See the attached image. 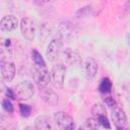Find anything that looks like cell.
Masks as SVG:
<instances>
[{"label":"cell","instance_id":"29","mask_svg":"<svg viewBox=\"0 0 130 130\" xmlns=\"http://www.w3.org/2000/svg\"><path fill=\"white\" fill-rule=\"evenodd\" d=\"M0 130H6V128H4V127H3V126H2V127H1V128H0Z\"/></svg>","mask_w":130,"mask_h":130},{"label":"cell","instance_id":"18","mask_svg":"<svg viewBox=\"0 0 130 130\" xmlns=\"http://www.w3.org/2000/svg\"><path fill=\"white\" fill-rule=\"evenodd\" d=\"M31 59H32V61H34L35 66L46 67V62H45L43 56L41 55V53H40L38 50L34 49V50L31 51Z\"/></svg>","mask_w":130,"mask_h":130},{"label":"cell","instance_id":"15","mask_svg":"<svg viewBox=\"0 0 130 130\" xmlns=\"http://www.w3.org/2000/svg\"><path fill=\"white\" fill-rule=\"evenodd\" d=\"M12 53V46L10 39H2L1 40V61H4L5 54L6 56H11Z\"/></svg>","mask_w":130,"mask_h":130},{"label":"cell","instance_id":"5","mask_svg":"<svg viewBox=\"0 0 130 130\" xmlns=\"http://www.w3.org/2000/svg\"><path fill=\"white\" fill-rule=\"evenodd\" d=\"M54 120L56 124L62 130H74L75 129V122L73 118L67 114L66 112L59 111L54 114Z\"/></svg>","mask_w":130,"mask_h":130},{"label":"cell","instance_id":"23","mask_svg":"<svg viewBox=\"0 0 130 130\" xmlns=\"http://www.w3.org/2000/svg\"><path fill=\"white\" fill-rule=\"evenodd\" d=\"M103 102H104L105 106H108V107H110L112 109L116 107V101H115V99L112 95H106L103 99Z\"/></svg>","mask_w":130,"mask_h":130},{"label":"cell","instance_id":"16","mask_svg":"<svg viewBox=\"0 0 130 130\" xmlns=\"http://www.w3.org/2000/svg\"><path fill=\"white\" fill-rule=\"evenodd\" d=\"M90 113L92 115L93 118L95 119H99L101 117H104V116H107V111H106V107L104 104H101V103H96L94 104L91 109H90Z\"/></svg>","mask_w":130,"mask_h":130},{"label":"cell","instance_id":"27","mask_svg":"<svg viewBox=\"0 0 130 130\" xmlns=\"http://www.w3.org/2000/svg\"><path fill=\"white\" fill-rule=\"evenodd\" d=\"M116 128H117V130H129V129L126 128L125 126H124V127H116Z\"/></svg>","mask_w":130,"mask_h":130},{"label":"cell","instance_id":"10","mask_svg":"<svg viewBox=\"0 0 130 130\" xmlns=\"http://www.w3.org/2000/svg\"><path fill=\"white\" fill-rule=\"evenodd\" d=\"M16 68L14 63L10 61H1V74L4 80L11 81L15 76Z\"/></svg>","mask_w":130,"mask_h":130},{"label":"cell","instance_id":"2","mask_svg":"<svg viewBox=\"0 0 130 130\" xmlns=\"http://www.w3.org/2000/svg\"><path fill=\"white\" fill-rule=\"evenodd\" d=\"M32 78L37 86L42 89L47 87L49 81L51 80V74L49 73L47 67H39L34 66L32 69Z\"/></svg>","mask_w":130,"mask_h":130},{"label":"cell","instance_id":"6","mask_svg":"<svg viewBox=\"0 0 130 130\" xmlns=\"http://www.w3.org/2000/svg\"><path fill=\"white\" fill-rule=\"evenodd\" d=\"M50 74H51V81L53 82V84L56 87L61 88L64 84V80L66 76V66L63 63H58L53 66Z\"/></svg>","mask_w":130,"mask_h":130},{"label":"cell","instance_id":"12","mask_svg":"<svg viewBox=\"0 0 130 130\" xmlns=\"http://www.w3.org/2000/svg\"><path fill=\"white\" fill-rule=\"evenodd\" d=\"M112 120L114 122V124L116 125V127H124L127 124V116L124 112L123 109L119 108V107H115L112 109Z\"/></svg>","mask_w":130,"mask_h":130},{"label":"cell","instance_id":"14","mask_svg":"<svg viewBox=\"0 0 130 130\" xmlns=\"http://www.w3.org/2000/svg\"><path fill=\"white\" fill-rule=\"evenodd\" d=\"M35 128L37 130H53V124L48 116L40 115L35 119Z\"/></svg>","mask_w":130,"mask_h":130},{"label":"cell","instance_id":"8","mask_svg":"<svg viewBox=\"0 0 130 130\" xmlns=\"http://www.w3.org/2000/svg\"><path fill=\"white\" fill-rule=\"evenodd\" d=\"M62 61L65 66H74L80 61V55L77 50L72 48H66L63 50L62 54Z\"/></svg>","mask_w":130,"mask_h":130},{"label":"cell","instance_id":"11","mask_svg":"<svg viewBox=\"0 0 130 130\" xmlns=\"http://www.w3.org/2000/svg\"><path fill=\"white\" fill-rule=\"evenodd\" d=\"M40 95L46 104H48L52 107H55L58 105L59 98H58V94L53 89L48 88V87L42 88V89H40Z\"/></svg>","mask_w":130,"mask_h":130},{"label":"cell","instance_id":"3","mask_svg":"<svg viewBox=\"0 0 130 130\" xmlns=\"http://www.w3.org/2000/svg\"><path fill=\"white\" fill-rule=\"evenodd\" d=\"M19 25L22 37L27 41H34L37 34V27L35 21L29 17H23L20 20Z\"/></svg>","mask_w":130,"mask_h":130},{"label":"cell","instance_id":"17","mask_svg":"<svg viewBox=\"0 0 130 130\" xmlns=\"http://www.w3.org/2000/svg\"><path fill=\"white\" fill-rule=\"evenodd\" d=\"M112 86H113V84H112L111 79L108 78V77H105V78H103V79L101 80V82H100V84H99V90H100L102 93L107 94V93H110V92H111Z\"/></svg>","mask_w":130,"mask_h":130},{"label":"cell","instance_id":"13","mask_svg":"<svg viewBox=\"0 0 130 130\" xmlns=\"http://www.w3.org/2000/svg\"><path fill=\"white\" fill-rule=\"evenodd\" d=\"M58 34H59V37L61 40H63V39L69 40L73 37L74 28L69 21H64V22L60 23V25L58 27Z\"/></svg>","mask_w":130,"mask_h":130},{"label":"cell","instance_id":"21","mask_svg":"<svg viewBox=\"0 0 130 130\" xmlns=\"http://www.w3.org/2000/svg\"><path fill=\"white\" fill-rule=\"evenodd\" d=\"M19 112L22 117H28L31 113V108L26 104H19Z\"/></svg>","mask_w":130,"mask_h":130},{"label":"cell","instance_id":"20","mask_svg":"<svg viewBox=\"0 0 130 130\" xmlns=\"http://www.w3.org/2000/svg\"><path fill=\"white\" fill-rule=\"evenodd\" d=\"M91 12H92V8L90 6H84V7L80 8V9H78L76 11L75 15L78 18H80V17H86V16H89L91 14Z\"/></svg>","mask_w":130,"mask_h":130},{"label":"cell","instance_id":"28","mask_svg":"<svg viewBox=\"0 0 130 130\" xmlns=\"http://www.w3.org/2000/svg\"><path fill=\"white\" fill-rule=\"evenodd\" d=\"M77 130H84V129H83V127H79Z\"/></svg>","mask_w":130,"mask_h":130},{"label":"cell","instance_id":"7","mask_svg":"<svg viewBox=\"0 0 130 130\" xmlns=\"http://www.w3.org/2000/svg\"><path fill=\"white\" fill-rule=\"evenodd\" d=\"M98 70H99V65L93 58L88 57L82 62V72L86 79L88 80L93 79L98 73Z\"/></svg>","mask_w":130,"mask_h":130},{"label":"cell","instance_id":"22","mask_svg":"<svg viewBox=\"0 0 130 130\" xmlns=\"http://www.w3.org/2000/svg\"><path fill=\"white\" fill-rule=\"evenodd\" d=\"M2 109L5 112H7L8 114L13 112V105H12V103L9 99H4L2 101Z\"/></svg>","mask_w":130,"mask_h":130},{"label":"cell","instance_id":"26","mask_svg":"<svg viewBox=\"0 0 130 130\" xmlns=\"http://www.w3.org/2000/svg\"><path fill=\"white\" fill-rule=\"evenodd\" d=\"M23 130H37L35 127H32V126H26Z\"/></svg>","mask_w":130,"mask_h":130},{"label":"cell","instance_id":"9","mask_svg":"<svg viewBox=\"0 0 130 130\" xmlns=\"http://www.w3.org/2000/svg\"><path fill=\"white\" fill-rule=\"evenodd\" d=\"M18 26V19L14 15H5L1 18L0 28L2 31H13Z\"/></svg>","mask_w":130,"mask_h":130},{"label":"cell","instance_id":"25","mask_svg":"<svg viewBox=\"0 0 130 130\" xmlns=\"http://www.w3.org/2000/svg\"><path fill=\"white\" fill-rule=\"evenodd\" d=\"M5 94H6V98L9 99V100H15L16 99V95H15V92H14L13 88H10V87L6 88Z\"/></svg>","mask_w":130,"mask_h":130},{"label":"cell","instance_id":"24","mask_svg":"<svg viewBox=\"0 0 130 130\" xmlns=\"http://www.w3.org/2000/svg\"><path fill=\"white\" fill-rule=\"evenodd\" d=\"M98 120H99L100 125H101L103 128H105V129H111V124H110V121H109V119L107 118V116L101 117V118H99Z\"/></svg>","mask_w":130,"mask_h":130},{"label":"cell","instance_id":"19","mask_svg":"<svg viewBox=\"0 0 130 130\" xmlns=\"http://www.w3.org/2000/svg\"><path fill=\"white\" fill-rule=\"evenodd\" d=\"M100 123H99V120L93 118V117H90V118H87L83 124V129L84 130H99L100 128Z\"/></svg>","mask_w":130,"mask_h":130},{"label":"cell","instance_id":"4","mask_svg":"<svg viewBox=\"0 0 130 130\" xmlns=\"http://www.w3.org/2000/svg\"><path fill=\"white\" fill-rule=\"evenodd\" d=\"M62 52H63V42H62V40L60 38L53 39L47 47L46 56H47L49 61L54 62L60 57Z\"/></svg>","mask_w":130,"mask_h":130},{"label":"cell","instance_id":"1","mask_svg":"<svg viewBox=\"0 0 130 130\" xmlns=\"http://www.w3.org/2000/svg\"><path fill=\"white\" fill-rule=\"evenodd\" d=\"M16 99L20 101H26L32 98L35 94V85L28 80H23L16 84L13 88Z\"/></svg>","mask_w":130,"mask_h":130}]
</instances>
